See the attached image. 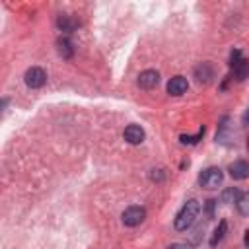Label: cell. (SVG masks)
<instances>
[{"label":"cell","mask_w":249,"mask_h":249,"mask_svg":"<svg viewBox=\"0 0 249 249\" xmlns=\"http://www.w3.org/2000/svg\"><path fill=\"white\" fill-rule=\"evenodd\" d=\"M202 134H204V126L200 128V132L196 136H181V142L183 144H195V142H198V138H202Z\"/></svg>","instance_id":"obj_13"},{"label":"cell","mask_w":249,"mask_h":249,"mask_svg":"<svg viewBox=\"0 0 249 249\" xmlns=\"http://www.w3.org/2000/svg\"><path fill=\"white\" fill-rule=\"evenodd\" d=\"M56 47H58V53H60V56H62V58H70V56L74 54L72 43H70V41H68L66 37L58 39V41H56Z\"/></svg>","instance_id":"obj_9"},{"label":"cell","mask_w":249,"mask_h":249,"mask_svg":"<svg viewBox=\"0 0 249 249\" xmlns=\"http://www.w3.org/2000/svg\"><path fill=\"white\" fill-rule=\"evenodd\" d=\"M124 140L130 142V144H140V142L144 140V130H142V126H138V124H128V126L124 128Z\"/></svg>","instance_id":"obj_7"},{"label":"cell","mask_w":249,"mask_h":249,"mask_svg":"<svg viewBox=\"0 0 249 249\" xmlns=\"http://www.w3.org/2000/svg\"><path fill=\"white\" fill-rule=\"evenodd\" d=\"M222 179H224L222 169H218V167H208V169H204V171L200 173L198 183H200L204 189H218V185L222 183Z\"/></svg>","instance_id":"obj_2"},{"label":"cell","mask_w":249,"mask_h":249,"mask_svg":"<svg viewBox=\"0 0 249 249\" xmlns=\"http://www.w3.org/2000/svg\"><path fill=\"white\" fill-rule=\"evenodd\" d=\"M167 249H189L187 245H183V243H173V245H169Z\"/></svg>","instance_id":"obj_15"},{"label":"cell","mask_w":249,"mask_h":249,"mask_svg":"<svg viewBox=\"0 0 249 249\" xmlns=\"http://www.w3.org/2000/svg\"><path fill=\"white\" fill-rule=\"evenodd\" d=\"M144 218H146V210H144L142 206H128V208L123 212V224L128 226V228L138 226Z\"/></svg>","instance_id":"obj_3"},{"label":"cell","mask_w":249,"mask_h":249,"mask_svg":"<svg viewBox=\"0 0 249 249\" xmlns=\"http://www.w3.org/2000/svg\"><path fill=\"white\" fill-rule=\"evenodd\" d=\"M226 228H228V224H226V220H222V222H220V226L214 230V235L210 237V245H212V247H214V245H216V243H218V241L224 237V233H226Z\"/></svg>","instance_id":"obj_10"},{"label":"cell","mask_w":249,"mask_h":249,"mask_svg":"<svg viewBox=\"0 0 249 249\" xmlns=\"http://www.w3.org/2000/svg\"><path fill=\"white\" fill-rule=\"evenodd\" d=\"M6 105H8V99H2V101H0V111H2Z\"/></svg>","instance_id":"obj_16"},{"label":"cell","mask_w":249,"mask_h":249,"mask_svg":"<svg viewBox=\"0 0 249 249\" xmlns=\"http://www.w3.org/2000/svg\"><path fill=\"white\" fill-rule=\"evenodd\" d=\"M198 210H200V204L196 202V200H187L185 204H183V208L179 210V214H177V218H175V230H179V231H185V230H189L193 224H195V220H196V216H198Z\"/></svg>","instance_id":"obj_1"},{"label":"cell","mask_w":249,"mask_h":249,"mask_svg":"<svg viewBox=\"0 0 249 249\" xmlns=\"http://www.w3.org/2000/svg\"><path fill=\"white\" fill-rule=\"evenodd\" d=\"M237 206H239V212L241 214H247V195H239V198L235 200Z\"/></svg>","instance_id":"obj_14"},{"label":"cell","mask_w":249,"mask_h":249,"mask_svg":"<svg viewBox=\"0 0 249 249\" xmlns=\"http://www.w3.org/2000/svg\"><path fill=\"white\" fill-rule=\"evenodd\" d=\"M58 27L62 29V31H72L74 27H76V21H72L70 18H66V16H62V18H58Z\"/></svg>","instance_id":"obj_11"},{"label":"cell","mask_w":249,"mask_h":249,"mask_svg":"<svg viewBox=\"0 0 249 249\" xmlns=\"http://www.w3.org/2000/svg\"><path fill=\"white\" fill-rule=\"evenodd\" d=\"M239 191L237 189H228V191H224V195H222V200L224 202H235L237 198H239Z\"/></svg>","instance_id":"obj_12"},{"label":"cell","mask_w":249,"mask_h":249,"mask_svg":"<svg viewBox=\"0 0 249 249\" xmlns=\"http://www.w3.org/2000/svg\"><path fill=\"white\" fill-rule=\"evenodd\" d=\"M187 88H189V84H187V78H183V76H175L167 82V91L171 95H181L187 91Z\"/></svg>","instance_id":"obj_6"},{"label":"cell","mask_w":249,"mask_h":249,"mask_svg":"<svg viewBox=\"0 0 249 249\" xmlns=\"http://www.w3.org/2000/svg\"><path fill=\"white\" fill-rule=\"evenodd\" d=\"M45 82H47V74H45V70H43V68L33 66V68H29V70L25 72V84H27L29 88L37 89V88L45 86Z\"/></svg>","instance_id":"obj_4"},{"label":"cell","mask_w":249,"mask_h":249,"mask_svg":"<svg viewBox=\"0 0 249 249\" xmlns=\"http://www.w3.org/2000/svg\"><path fill=\"white\" fill-rule=\"evenodd\" d=\"M160 84V74L156 70H144L140 76H138V86L144 88V89H152Z\"/></svg>","instance_id":"obj_5"},{"label":"cell","mask_w":249,"mask_h":249,"mask_svg":"<svg viewBox=\"0 0 249 249\" xmlns=\"http://www.w3.org/2000/svg\"><path fill=\"white\" fill-rule=\"evenodd\" d=\"M230 175H231L233 179H245V177L249 175V165H247V161H243V160L233 161V163L230 165Z\"/></svg>","instance_id":"obj_8"}]
</instances>
